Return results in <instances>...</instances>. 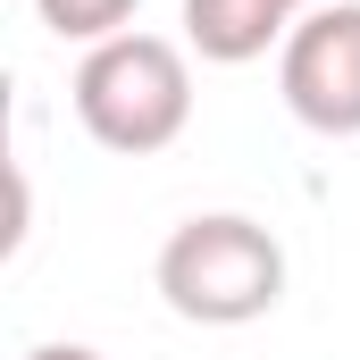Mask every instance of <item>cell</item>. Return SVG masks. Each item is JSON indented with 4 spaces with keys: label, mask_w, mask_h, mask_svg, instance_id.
<instances>
[{
    "label": "cell",
    "mask_w": 360,
    "mask_h": 360,
    "mask_svg": "<svg viewBox=\"0 0 360 360\" xmlns=\"http://www.w3.org/2000/svg\"><path fill=\"white\" fill-rule=\"evenodd\" d=\"M76 126H84L101 151L117 160H151L168 151L184 126H193V68H184V42L168 34H117V42H92L84 68H76Z\"/></svg>",
    "instance_id": "obj_1"
},
{
    "label": "cell",
    "mask_w": 360,
    "mask_h": 360,
    "mask_svg": "<svg viewBox=\"0 0 360 360\" xmlns=\"http://www.w3.org/2000/svg\"><path fill=\"white\" fill-rule=\"evenodd\" d=\"M160 302L193 327H252L285 302V243L243 210L184 218L160 243Z\"/></svg>",
    "instance_id": "obj_2"
},
{
    "label": "cell",
    "mask_w": 360,
    "mask_h": 360,
    "mask_svg": "<svg viewBox=\"0 0 360 360\" xmlns=\"http://www.w3.org/2000/svg\"><path fill=\"white\" fill-rule=\"evenodd\" d=\"M276 92L310 134H360V0L302 8L285 51H276Z\"/></svg>",
    "instance_id": "obj_3"
},
{
    "label": "cell",
    "mask_w": 360,
    "mask_h": 360,
    "mask_svg": "<svg viewBox=\"0 0 360 360\" xmlns=\"http://www.w3.org/2000/svg\"><path fill=\"white\" fill-rule=\"evenodd\" d=\"M293 34V0H184V51H201L210 68H252L285 51Z\"/></svg>",
    "instance_id": "obj_4"
},
{
    "label": "cell",
    "mask_w": 360,
    "mask_h": 360,
    "mask_svg": "<svg viewBox=\"0 0 360 360\" xmlns=\"http://www.w3.org/2000/svg\"><path fill=\"white\" fill-rule=\"evenodd\" d=\"M134 8L143 0H34V17L59 34V42H117V34H134Z\"/></svg>",
    "instance_id": "obj_5"
},
{
    "label": "cell",
    "mask_w": 360,
    "mask_h": 360,
    "mask_svg": "<svg viewBox=\"0 0 360 360\" xmlns=\"http://www.w3.org/2000/svg\"><path fill=\"white\" fill-rule=\"evenodd\" d=\"M25 360H101V352H92V344H34Z\"/></svg>",
    "instance_id": "obj_6"
},
{
    "label": "cell",
    "mask_w": 360,
    "mask_h": 360,
    "mask_svg": "<svg viewBox=\"0 0 360 360\" xmlns=\"http://www.w3.org/2000/svg\"><path fill=\"white\" fill-rule=\"evenodd\" d=\"M293 8H327V0H293Z\"/></svg>",
    "instance_id": "obj_7"
}]
</instances>
